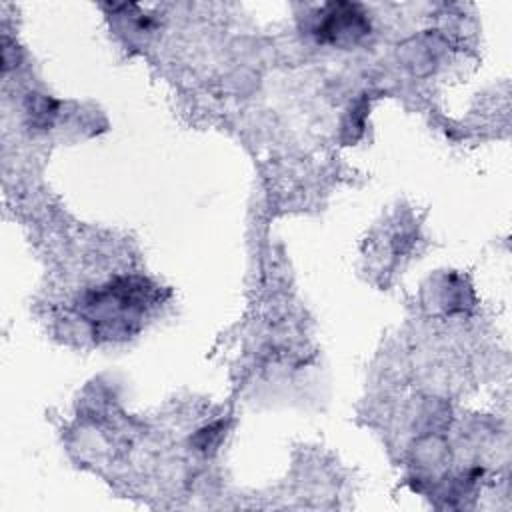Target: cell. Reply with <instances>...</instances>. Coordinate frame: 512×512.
I'll return each instance as SVG.
<instances>
[{"label":"cell","mask_w":512,"mask_h":512,"mask_svg":"<svg viewBox=\"0 0 512 512\" xmlns=\"http://www.w3.org/2000/svg\"><path fill=\"white\" fill-rule=\"evenodd\" d=\"M154 288L142 278H120L88 296L86 314L94 332L104 338L128 336L138 328Z\"/></svg>","instance_id":"1"},{"label":"cell","mask_w":512,"mask_h":512,"mask_svg":"<svg viewBox=\"0 0 512 512\" xmlns=\"http://www.w3.org/2000/svg\"><path fill=\"white\" fill-rule=\"evenodd\" d=\"M368 24L362 14L356 12L350 4H338L332 6V12L326 16V20L320 24L318 34L324 40L340 42V40H356L366 32Z\"/></svg>","instance_id":"2"}]
</instances>
